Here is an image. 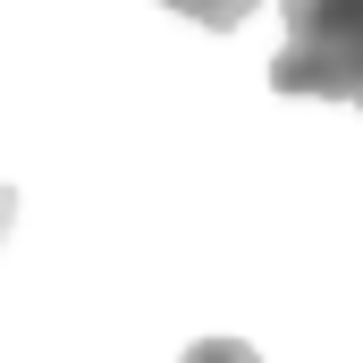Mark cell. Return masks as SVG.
<instances>
[{"instance_id": "6da1fadb", "label": "cell", "mask_w": 363, "mask_h": 363, "mask_svg": "<svg viewBox=\"0 0 363 363\" xmlns=\"http://www.w3.org/2000/svg\"><path fill=\"white\" fill-rule=\"evenodd\" d=\"M287 51L271 60V93H321L363 110V0H279Z\"/></svg>"}, {"instance_id": "7a4b0ae2", "label": "cell", "mask_w": 363, "mask_h": 363, "mask_svg": "<svg viewBox=\"0 0 363 363\" xmlns=\"http://www.w3.org/2000/svg\"><path fill=\"white\" fill-rule=\"evenodd\" d=\"M161 9H178V17H194V26H211V34H228V26H245L262 0H161Z\"/></svg>"}, {"instance_id": "3957f363", "label": "cell", "mask_w": 363, "mask_h": 363, "mask_svg": "<svg viewBox=\"0 0 363 363\" xmlns=\"http://www.w3.org/2000/svg\"><path fill=\"white\" fill-rule=\"evenodd\" d=\"M186 363H262V355H254L245 338H194V347H186Z\"/></svg>"}, {"instance_id": "277c9868", "label": "cell", "mask_w": 363, "mask_h": 363, "mask_svg": "<svg viewBox=\"0 0 363 363\" xmlns=\"http://www.w3.org/2000/svg\"><path fill=\"white\" fill-rule=\"evenodd\" d=\"M9 220H17V194H9V186H0V237H9Z\"/></svg>"}]
</instances>
